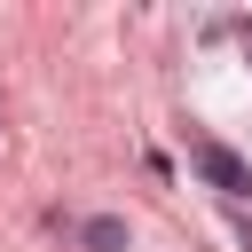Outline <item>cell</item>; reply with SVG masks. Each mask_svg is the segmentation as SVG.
<instances>
[{
    "mask_svg": "<svg viewBox=\"0 0 252 252\" xmlns=\"http://www.w3.org/2000/svg\"><path fill=\"white\" fill-rule=\"evenodd\" d=\"M189 165H197V181H213L220 197H252V165H244L228 142H197V150H189Z\"/></svg>",
    "mask_w": 252,
    "mask_h": 252,
    "instance_id": "1",
    "label": "cell"
},
{
    "mask_svg": "<svg viewBox=\"0 0 252 252\" xmlns=\"http://www.w3.org/2000/svg\"><path fill=\"white\" fill-rule=\"evenodd\" d=\"M79 244L87 252H126V220L118 213H94V220H79Z\"/></svg>",
    "mask_w": 252,
    "mask_h": 252,
    "instance_id": "2",
    "label": "cell"
}]
</instances>
